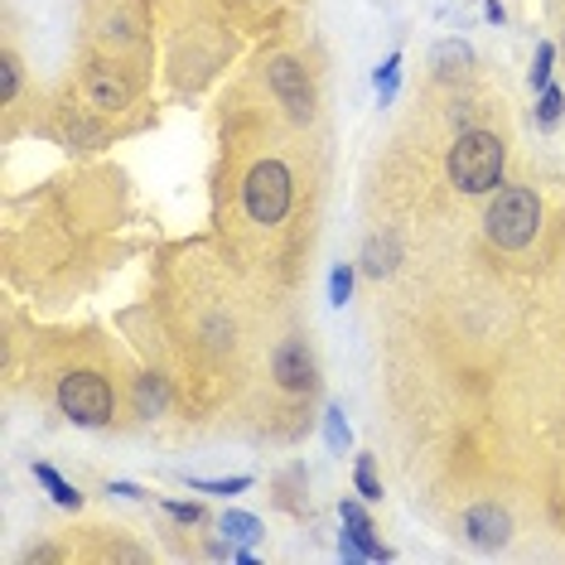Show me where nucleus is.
Wrapping results in <instances>:
<instances>
[{
  "mask_svg": "<svg viewBox=\"0 0 565 565\" xmlns=\"http://www.w3.org/2000/svg\"><path fill=\"white\" fill-rule=\"evenodd\" d=\"M435 63H440V78H455V68H449V63H459V68H465V63H469V49H465V44H440Z\"/></svg>",
  "mask_w": 565,
  "mask_h": 565,
  "instance_id": "obj_20",
  "label": "nucleus"
},
{
  "mask_svg": "<svg viewBox=\"0 0 565 565\" xmlns=\"http://www.w3.org/2000/svg\"><path fill=\"white\" fill-rule=\"evenodd\" d=\"M561 107H565V93H561V87H542V102H536V121H542V126H556V121H561Z\"/></svg>",
  "mask_w": 565,
  "mask_h": 565,
  "instance_id": "obj_17",
  "label": "nucleus"
},
{
  "mask_svg": "<svg viewBox=\"0 0 565 565\" xmlns=\"http://www.w3.org/2000/svg\"><path fill=\"white\" fill-rule=\"evenodd\" d=\"M324 435H329V449H343V445H349V426H343V411H339V406L324 411Z\"/></svg>",
  "mask_w": 565,
  "mask_h": 565,
  "instance_id": "obj_19",
  "label": "nucleus"
},
{
  "mask_svg": "<svg viewBox=\"0 0 565 565\" xmlns=\"http://www.w3.org/2000/svg\"><path fill=\"white\" fill-rule=\"evenodd\" d=\"M20 93V58L6 49V58H0V102H15Z\"/></svg>",
  "mask_w": 565,
  "mask_h": 565,
  "instance_id": "obj_16",
  "label": "nucleus"
},
{
  "mask_svg": "<svg viewBox=\"0 0 565 565\" xmlns=\"http://www.w3.org/2000/svg\"><path fill=\"white\" fill-rule=\"evenodd\" d=\"M107 493H121V498H146V493H140V488H136V483H111V488H107Z\"/></svg>",
  "mask_w": 565,
  "mask_h": 565,
  "instance_id": "obj_24",
  "label": "nucleus"
},
{
  "mask_svg": "<svg viewBox=\"0 0 565 565\" xmlns=\"http://www.w3.org/2000/svg\"><path fill=\"white\" fill-rule=\"evenodd\" d=\"M349 295H353V271H349V266H339V271L329 276V300H333V305H343Z\"/></svg>",
  "mask_w": 565,
  "mask_h": 565,
  "instance_id": "obj_22",
  "label": "nucleus"
},
{
  "mask_svg": "<svg viewBox=\"0 0 565 565\" xmlns=\"http://www.w3.org/2000/svg\"><path fill=\"white\" fill-rule=\"evenodd\" d=\"M396 266V242L392 237H372L367 252H363V271L367 276H387Z\"/></svg>",
  "mask_w": 565,
  "mask_h": 565,
  "instance_id": "obj_13",
  "label": "nucleus"
},
{
  "mask_svg": "<svg viewBox=\"0 0 565 565\" xmlns=\"http://www.w3.org/2000/svg\"><path fill=\"white\" fill-rule=\"evenodd\" d=\"M58 411L73 426H107L117 416V387L107 382V372L73 367L58 377Z\"/></svg>",
  "mask_w": 565,
  "mask_h": 565,
  "instance_id": "obj_3",
  "label": "nucleus"
},
{
  "mask_svg": "<svg viewBox=\"0 0 565 565\" xmlns=\"http://www.w3.org/2000/svg\"><path fill=\"white\" fill-rule=\"evenodd\" d=\"M551 63H556V44H536V58H532V93H542V87H551Z\"/></svg>",
  "mask_w": 565,
  "mask_h": 565,
  "instance_id": "obj_14",
  "label": "nucleus"
},
{
  "mask_svg": "<svg viewBox=\"0 0 565 565\" xmlns=\"http://www.w3.org/2000/svg\"><path fill=\"white\" fill-rule=\"evenodd\" d=\"M223 536L233 546H252V542H262V522L252 512H223Z\"/></svg>",
  "mask_w": 565,
  "mask_h": 565,
  "instance_id": "obj_12",
  "label": "nucleus"
},
{
  "mask_svg": "<svg viewBox=\"0 0 565 565\" xmlns=\"http://www.w3.org/2000/svg\"><path fill=\"white\" fill-rule=\"evenodd\" d=\"M266 83H271V93L280 107H286L290 121H315V83L300 58H290V54L271 58L266 63Z\"/></svg>",
  "mask_w": 565,
  "mask_h": 565,
  "instance_id": "obj_5",
  "label": "nucleus"
},
{
  "mask_svg": "<svg viewBox=\"0 0 565 565\" xmlns=\"http://www.w3.org/2000/svg\"><path fill=\"white\" fill-rule=\"evenodd\" d=\"M483 233H488L493 247H503V252L532 247L536 233H542V199H536V189H526V184L498 189V194L488 199Z\"/></svg>",
  "mask_w": 565,
  "mask_h": 565,
  "instance_id": "obj_2",
  "label": "nucleus"
},
{
  "mask_svg": "<svg viewBox=\"0 0 565 565\" xmlns=\"http://www.w3.org/2000/svg\"><path fill=\"white\" fill-rule=\"evenodd\" d=\"M465 532L479 551H498L512 536V518L498 503H479V508L465 512Z\"/></svg>",
  "mask_w": 565,
  "mask_h": 565,
  "instance_id": "obj_9",
  "label": "nucleus"
},
{
  "mask_svg": "<svg viewBox=\"0 0 565 565\" xmlns=\"http://www.w3.org/2000/svg\"><path fill=\"white\" fill-rule=\"evenodd\" d=\"M199 493H217V498H227V493H247L252 479L247 473H237V479H194Z\"/></svg>",
  "mask_w": 565,
  "mask_h": 565,
  "instance_id": "obj_18",
  "label": "nucleus"
},
{
  "mask_svg": "<svg viewBox=\"0 0 565 565\" xmlns=\"http://www.w3.org/2000/svg\"><path fill=\"white\" fill-rule=\"evenodd\" d=\"M164 406H170V387H164V377L156 372H146V377L136 382V416H164Z\"/></svg>",
  "mask_w": 565,
  "mask_h": 565,
  "instance_id": "obj_10",
  "label": "nucleus"
},
{
  "mask_svg": "<svg viewBox=\"0 0 565 565\" xmlns=\"http://www.w3.org/2000/svg\"><path fill=\"white\" fill-rule=\"evenodd\" d=\"M34 479H40V483L49 488V498H54L58 508H83V493H78V488H73L68 479H63V473H58L54 465H34Z\"/></svg>",
  "mask_w": 565,
  "mask_h": 565,
  "instance_id": "obj_11",
  "label": "nucleus"
},
{
  "mask_svg": "<svg viewBox=\"0 0 565 565\" xmlns=\"http://www.w3.org/2000/svg\"><path fill=\"white\" fill-rule=\"evenodd\" d=\"M353 483H358V493H363L367 503H377V498H382V483H377V473H372V459H367V455H358Z\"/></svg>",
  "mask_w": 565,
  "mask_h": 565,
  "instance_id": "obj_15",
  "label": "nucleus"
},
{
  "mask_svg": "<svg viewBox=\"0 0 565 565\" xmlns=\"http://www.w3.org/2000/svg\"><path fill=\"white\" fill-rule=\"evenodd\" d=\"M445 170L459 194H493L508 170V140L498 131H459Z\"/></svg>",
  "mask_w": 565,
  "mask_h": 565,
  "instance_id": "obj_1",
  "label": "nucleus"
},
{
  "mask_svg": "<svg viewBox=\"0 0 565 565\" xmlns=\"http://www.w3.org/2000/svg\"><path fill=\"white\" fill-rule=\"evenodd\" d=\"M396 68H402V54H392L377 68V93H382V102H392V93H396Z\"/></svg>",
  "mask_w": 565,
  "mask_h": 565,
  "instance_id": "obj_21",
  "label": "nucleus"
},
{
  "mask_svg": "<svg viewBox=\"0 0 565 565\" xmlns=\"http://www.w3.org/2000/svg\"><path fill=\"white\" fill-rule=\"evenodd\" d=\"M343 512V526H349V532H343V561H392V551L377 542V532H372V522H367V512L358 508V503H343L339 508Z\"/></svg>",
  "mask_w": 565,
  "mask_h": 565,
  "instance_id": "obj_6",
  "label": "nucleus"
},
{
  "mask_svg": "<svg viewBox=\"0 0 565 565\" xmlns=\"http://www.w3.org/2000/svg\"><path fill=\"white\" fill-rule=\"evenodd\" d=\"M164 512H170L174 522H189V526L203 522V508H199V503H164Z\"/></svg>",
  "mask_w": 565,
  "mask_h": 565,
  "instance_id": "obj_23",
  "label": "nucleus"
},
{
  "mask_svg": "<svg viewBox=\"0 0 565 565\" xmlns=\"http://www.w3.org/2000/svg\"><path fill=\"white\" fill-rule=\"evenodd\" d=\"M290 199H295V179L280 160H256L247 179H242V209L262 227H276L290 213Z\"/></svg>",
  "mask_w": 565,
  "mask_h": 565,
  "instance_id": "obj_4",
  "label": "nucleus"
},
{
  "mask_svg": "<svg viewBox=\"0 0 565 565\" xmlns=\"http://www.w3.org/2000/svg\"><path fill=\"white\" fill-rule=\"evenodd\" d=\"M87 102H93L97 111H121V107H131V83H126V73L121 68H111V63H93L87 68Z\"/></svg>",
  "mask_w": 565,
  "mask_h": 565,
  "instance_id": "obj_8",
  "label": "nucleus"
},
{
  "mask_svg": "<svg viewBox=\"0 0 565 565\" xmlns=\"http://www.w3.org/2000/svg\"><path fill=\"white\" fill-rule=\"evenodd\" d=\"M271 372L286 392H310L315 387V353L305 349V339H286L271 358Z\"/></svg>",
  "mask_w": 565,
  "mask_h": 565,
  "instance_id": "obj_7",
  "label": "nucleus"
}]
</instances>
